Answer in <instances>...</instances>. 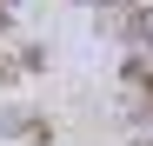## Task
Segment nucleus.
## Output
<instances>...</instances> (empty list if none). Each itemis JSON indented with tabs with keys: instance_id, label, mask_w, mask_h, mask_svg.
Here are the masks:
<instances>
[{
	"instance_id": "f257e3e1",
	"label": "nucleus",
	"mask_w": 153,
	"mask_h": 146,
	"mask_svg": "<svg viewBox=\"0 0 153 146\" xmlns=\"http://www.w3.org/2000/svg\"><path fill=\"white\" fill-rule=\"evenodd\" d=\"M27 73H40V53H33V46H13V53H0V80H27Z\"/></svg>"
},
{
	"instance_id": "f03ea898",
	"label": "nucleus",
	"mask_w": 153,
	"mask_h": 146,
	"mask_svg": "<svg viewBox=\"0 0 153 146\" xmlns=\"http://www.w3.org/2000/svg\"><path fill=\"white\" fill-rule=\"evenodd\" d=\"M126 80H133V86L146 93V106H153V66H146V60H133V66H126Z\"/></svg>"
},
{
	"instance_id": "7ed1b4c3",
	"label": "nucleus",
	"mask_w": 153,
	"mask_h": 146,
	"mask_svg": "<svg viewBox=\"0 0 153 146\" xmlns=\"http://www.w3.org/2000/svg\"><path fill=\"white\" fill-rule=\"evenodd\" d=\"M140 60H146V66H153V40H146V46H140Z\"/></svg>"
},
{
	"instance_id": "20e7f679",
	"label": "nucleus",
	"mask_w": 153,
	"mask_h": 146,
	"mask_svg": "<svg viewBox=\"0 0 153 146\" xmlns=\"http://www.w3.org/2000/svg\"><path fill=\"white\" fill-rule=\"evenodd\" d=\"M146 146H153V139H146Z\"/></svg>"
}]
</instances>
